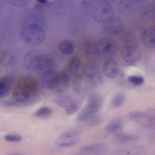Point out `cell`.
Instances as JSON below:
<instances>
[{"label":"cell","mask_w":155,"mask_h":155,"mask_svg":"<svg viewBox=\"0 0 155 155\" xmlns=\"http://www.w3.org/2000/svg\"><path fill=\"white\" fill-rule=\"evenodd\" d=\"M39 91V85L35 79L22 76L18 78L13 90V101L18 105L28 103L37 97Z\"/></svg>","instance_id":"cell-1"},{"label":"cell","mask_w":155,"mask_h":155,"mask_svg":"<svg viewBox=\"0 0 155 155\" xmlns=\"http://www.w3.org/2000/svg\"><path fill=\"white\" fill-rule=\"evenodd\" d=\"M85 4L89 15L96 21L104 23L114 17L112 7L107 1H87Z\"/></svg>","instance_id":"cell-2"},{"label":"cell","mask_w":155,"mask_h":155,"mask_svg":"<svg viewBox=\"0 0 155 155\" xmlns=\"http://www.w3.org/2000/svg\"><path fill=\"white\" fill-rule=\"evenodd\" d=\"M20 37L26 44L35 46L42 43L46 37L43 28L36 24H31L23 27L20 32Z\"/></svg>","instance_id":"cell-3"},{"label":"cell","mask_w":155,"mask_h":155,"mask_svg":"<svg viewBox=\"0 0 155 155\" xmlns=\"http://www.w3.org/2000/svg\"><path fill=\"white\" fill-rule=\"evenodd\" d=\"M70 81L68 76L65 73H55L49 79L45 87L54 92L61 93L68 89Z\"/></svg>","instance_id":"cell-4"},{"label":"cell","mask_w":155,"mask_h":155,"mask_svg":"<svg viewBox=\"0 0 155 155\" xmlns=\"http://www.w3.org/2000/svg\"><path fill=\"white\" fill-rule=\"evenodd\" d=\"M122 60L126 62L134 63L142 57V53L139 46L134 43L128 42L123 47L120 52Z\"/></svg>","instance_id":"cell-5"},{"label":"cell","mask_w":155,"mask_h":155,"mask_svg":"<svg viewBox=\"0 0 155 155\" xmlns=\"http://www.w3.org/2000/svg\"><path fill=\"white\" fill-rule=\"evenodd\" d=\"M129 117L130 119L145 127H155V110L153 109L144 112L132 111L130 113Z\"/></svg>","instance_id":"cell-6"},{"label":"cell","mask_w":155,"mask_h":155,"mask_svg":"<svg viewBox=\"0 0 155 155\" xmlns=\"http://www.w3.org/2000/svg\"><path fill=\"white\" fill-rule=\"evenodd\" d=\"M54 102L65 110L67 115H71L75 113L80 108L81 103L77 99H74L70 96L63 95L57 97Z\"/></svg>","instance_id":"cell-7"},{"label":"cell","mask_w":155,"mask_h":155,"mask_svg":"<svg viewBox=\"0 0 155 155\" xmlns=\"http://www.w3.org/2000/svg\"><path fill=\"white\" fill-rule=\"evenodd\" d=\"M81 132L77 129H71L66 131L57 138L56 145L60 147H69L74 145L80 140Z\"/></svg>","instance_id":"cell-8"},{"label":"cell","mask_w":155,"mask_h":155,"mask_svg":"<svg viewBox=\"0 0 155 155\" xmlns=\"http://www.w3.org/2000/svg\"><path fill=\"white\" fill-rule=\"evenodd\" d=\"M94 47L96 54L110 56L115 51L117 44L113 39L104 38L98 40L94 45Z\"/></svg>","instance_id":"cell-9"},{"label":"cell","mask_w":155,"mask_h":155,"mask_svg":"<svg viewBox=\"0 0 155 155\" xmlns=\"http://www.w3.org/2000/svg\"><path fill=\"white\" fill-rule=\"evenodd\" d=\"M124 23L120 18L113 17L108 21L104 23V30L109 35L116 36L120 34L124 31Z\"/></svg>","instance_id":"cell-10"},{"label":"cell","mask_w":155,"mask_h":155,"mask_svg":"<svg viewBox=\"0 0 155 155\" xmlns=\"http://www.w3.org/2000/svg\"><path fill=\"white\" fill-rule=\"evenodd\" d=\"M67 68L69 73L77 80L81 78L85 74V70L83 68L81 59L78 55H74L71 58Z\"/></svg>","instance_id":"cell-11"},{"label":"cell","mask_w":155,"mask_h":155,"mask_svg":"<svg viewBox=\"0 0 155 155\" xmlns=\"http://www.w3.org/2000/svg\"><path fill=\"white\" fill-rule=\"evenodd\" d=\"M54 67L55 60L53 55L49 54H45L40 55L36 70L42 75L54 71Z\"/></svg>","instance_id":"cell-12"},{"label":"cell","mask_w":155,"mask_h":155,"mask_svg":"<svg viewBox=\"0 0 155 155\" xmlns=\"http://www.w3.org/2000/svg\"><path fill=\"white\" fill-rule=\"evenodd\" d=\"M110 147L107 144L101 143L85 146L80 149L82 152L91 153L93 155H107Z\"/></svg>","instance_id":"cell-13"},{"label":"cell","mask_w":155,"mask_h":155,"mask_svg":"<svg viewBox=\"0 0 155 155\" xmlns=\"http://www.w3.org/2000/svg\"><path fill=\"white\" fill-rule=\"evenodd\" d=\"M40 55L36 50L28 52L25 55L23 60L24 68L28 71L36 70Z\"/></svg>","instance_id":"cell-14"},{"label":"cell","mask_w":155,"mask_h":155,"mask_svg":"<svg viewBox=\"0 0 155 155\" xmlns=\"http://www.w3.org/2000/svg\"><path fill=\"white\" fill-rule=\"evenodd\" d=\"M140 38L142 43L146 47L155 48V25L145 29L142 33Z\"/></svg>","instance_id":"cell-15"},{"label":"cell","mask_w":155,"mask_h":155,"mask_svg":"<svg viewBox=\"0 0 155 155\" xmlns=\"http://www.w3.org/2000/svg\"><path fill=\"white\" fill-rule=\"evenodd\" d=\"M103 70L104 74L107 77L110 78H114L116 77L119 74V65L115 60L108 59L104 63Z\"/></svg>","instance_id":"cell-16"},{"label":"cell","mask_w":155,"mask_h":155,"mask_svg":"<svg viewBox=\"0 0 155 155\" xmlns=\"http://www.w3.org/2000/svg\"><path fill=\"white\" fill-rule=\"evenodd\" d=\"M140 137L137 135L125 133L123 132L114 136L112 142L116 145H122L135 142L139 140Z\"/></svg>","instance_id":"cell-17"},{"label":"cell","mask_w":155,"mask_h":155,"mask_svg":"<svg viewBox=\"0 0 155 155\" xmlns=\"http://www.w3.org/2000/svg\"><path fill=\"white\" fill-rule=\"evenodd\" d=\"M98 111L96 108L88 104L78 114L76 120L79 122L87 123L93 116L97 113Z\"/></svg>","instance_id":"cell-18"},{"label":"cell","mask_w":155,"mask_h":155,"mask_svg":"<svg viewBox=\"0 0 155 155\" xmlns=\"http://www.w3.org/2000/svg\"><path fill=\"white\" fill-rule=\"evenodd\" d=\"M146 148L141 146H136L130 148L115 150L109 155H145Z\"/></svg>","instance_id":"cell-19"},{"label":"cell","mask_w":155,"mask_h":155,"mask_svg":"<svg viewBox=\"0 0 155 155\" xmlns=\"http://www.w3.org/2000/svg\"><path fill=\"white\" fill-rule=\"evenodd\" d=\"M105 129L107 134L114 136L123 132V127L120 119L114 118L108 123Z\"/></svg>","instance_id":"cell-20"},{"label":"cell","mask_w":155,"mask_h":155,"mask_svg":"<svg viewBox=\"0 0 155 155\" xmlns=\"http://www.w3.org/2000/svg\"><path fill=\"white\" fill-rule=\"evenodd\" d=\"M14 80L9 76H5L1 78L0 81V98H2L6 96L9 93L13 86Z\"/></svg>","instance_id":"cell-21"},{"label":"cell","mask_w":155,"mask_h":155,"mask_svg":"<svg viewBox=\"0 0 155 155\" xmlns=\"http://www.w3.org/2000/svg\"><path fill=\"white\" fill-rule=\"evenodd\" d=\"M85 74L91 82L95 85L102 83L101 76L97 71L94 66L90 65L85 70Z\"/></svg>","instance_id":"cell-22"},{"label":"cell","mask_w":155,"mask_h":155,"mask_svg":"<svg viewBox=\"0 0 155 155\" xmlns=\"http://www.w3.org/2000/svg\"><path fill=\"white\" fill-rule=\"evenodd\" d=\"M143 19L147 21L155 20V3L147 5L143 8L141 12Z\"/></svg>","instance_id":"cell-23"},{"label":"cell","mask_w":155,"mask_h":155,"mask_svg":"<svg viewBox=\"0 0 155 155\" xmlns=\"http://www.w3.org/2000/svg\"><path fill=\"white\" fill-rule=\"evenodd\" d=\"M75 47L74 42L70 39H64L61 41L58 46L60 51L64 54H70L74 51Z\"/></svg>","instance_id":"cell-24"},{"label":"cell","mask_w":155,"mask_h":155,"mask_svg":"<svg viewBox=\"0 0 155 155\" xmlns=\"http://www.w3.org/2000/svg\"><path fill=\"white\" fill-rule=\"evenodd\" d=\"M72 88L74 91L77 94L82 95L86 92L87 87L85 82L79 79L74 82Z\"/></svg>","instance_id":"cell-25"},{"label":"cell","mask_w":155,"mask_h":155,"mask_svg":"<svg viewBox=\"0 0 155 155\" xmlns=\"http://www.w3.org/2000/svg\"><path fill=\"white\" fill-rule=\"evenodd\" d=\"M1 62L4 65H11L15 62V58L9 51L6 50L3 52L1 55Z\"/></svg>","instance_id":"cell-26"},{"label":"cell","mask_w":155,"mask_h":155,"mask_svg":"<svg viewBox=\"0 0 155 155\" xmlns=\"http://www.w3.org/2000/svg\"><path fill=\"white\" fill-rule=\"evenodd\" d=\"M103 101V98L101 95L98 94L94 93L90 97L89 104L99 110L102 105Z\"/></svg>","instance_id":"cell-27"},{"label":"cell","mask_w":155,"mask_h":155,"mask_svg":"<svg viewBox=\"0 0 155 155\" xmlns=\"http://www.w3.org/2000/svg\"><path fill=\"white\" fill-rule=\"evenodd\" d=\"M125 100V97L123 94L117 93L113 97L111 102V105L114 107H119L122 105Z\"/></svg>","instance_id":"cell-28"},{"label":"cell","mask_w":155,"mask_h":155,"mask_svg":"<svg viewBox=\"0 0 155 155\" xmlns=\"http://www.w3.org/2000/svg\"><path fill=\"white\" fill-rule=\"evenodd\" d=\"M102 122L101 117L99 114L96 113L86 123L90 126H95L100 125Z\"/></svg>","instance_id":"cell-29"},{"label":"cell","mask_w":155,"mask_h":155,"mask_svg":"<svg viewBox=\"0 0 155 155\" xmlns=\"http://www.w3.org/2000/svg\"><path fill=\"white\" fill-rule=\"evenodd\" d=\"M52 112L51 109L47 107H42L35 113L36 116L39 117H45L50 115Z\"/></svg>","instance_id":"cell-30"},{"label":"cell","mask_w":155,"mask_h":155,"mask_svg":"<svg viewBox=\"0 0 155 155\" xmlns=\"http://www.w3.org/2000/svg\"><path fill=\"white\" fill-rule=\"evenodd\" d=\"M4 138L6 141L10 142H18L22 140V137L20 135L15 134H7Z\"/></svg>","instance_id":"cell-31"},{"label":"cell","mask_w":155,"mask_h":155,"mask_svg":"<svg viewBox=\"0 0 155 155\" xmlns=\"http://www.w3.org/2000/svg\"><path fill=\"white\" fill-rule=\"evenodd\" d=\"M128 80L133 84L136 85H140L144 82L143 78L139 76H130L128 77Z\"/></svg>","instance_id":"cell-32"},{"label":"cell","mask_w":155,"mask_h":155,"mask_svg":"<svg viewBox=\"0 0 155 155\" xmlns=\"http://www.w3.org/2000/svg\"><path fill=\"white\" fill-rule=\"evenodd\" d=\"M10 3L12 5L18 7H24L27 5L29 3L27 0H11Z\"/></svg>","instance_id":"cell-33"},{"label":"cell","mask_w":155,"mask_h":155,"mask_svg":"<svg viewBox=\"0 0 155 155\" xmlns=\"http://www.w3.org/2000/svg\"><path fill=\"white\" fill-rule=\"evenodd\" d=\"M36 1L38 2L41 4H47L48 2L47 1L45 0H38Z\"/></svg>","instance_id":"cell-34"},{"label":"cell","mask_w":155,"mask_h":155,"mask_svg":"<svg viewBox=\"0 0 155 155\" xmlns=\"http://www.w3.org/2000/svg\"><path fill=\"white\" fill-rule=\"evenodd\" d=\"M74 155H91L89 153L83 152L82 153L77 154Z\"/></svg>","instance_id":"cell-35"},{"label":"cell","mask_w":155,"mask_h":155,"mask_svg":"<svg viewBox=\"0 0 155 155\" xmlns=\"http://www.w3.org/2000/svg\"><path fill=\"white\" fill-rule=\"evenodd\" d=\"M8 155H21V154L18 153H15L9 154Z\"/></svg>","instance_id":"cell-36"}]
</instances>
